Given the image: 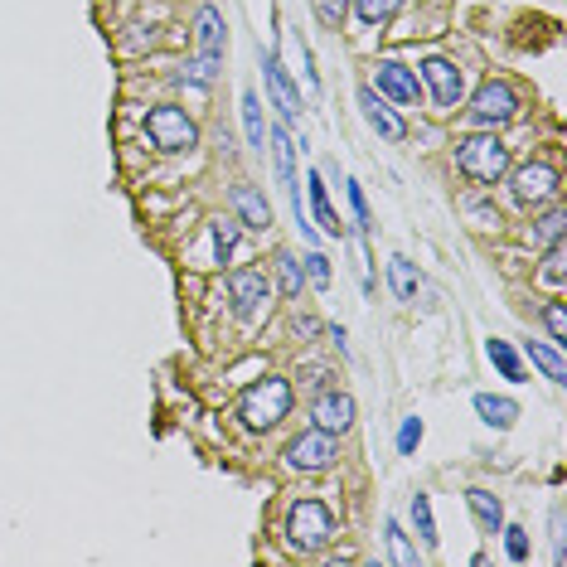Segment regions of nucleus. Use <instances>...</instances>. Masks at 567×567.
<instances>
[{
	"label": "nucleus",
	"instance_id": "25",
	"mask_svg": "<svg viewBox=\"0 0 567 567\" xmlns=\"http://www.w3.org/2000/svg\"><path fill=\"white\" fill-rule=\"evenodd\" d=\"M412 524H417V538L427 543V548H437V519H432V500L427 495H412Z\"/></svg>",
	"mask_w": 567,
	"mask_h": 567
},
{
	"label": "nucleus",
	"instance_id": "26",
	"mask_svg": "<svg viewBox=\"0 0 567 567\" xmlns=\"http://www.w3.org/2000/svg\"><path fill=\"white\" fill-rule=\"evenodd\" d=\"M393 291H398V301H417V267H412L408 257H393Z\"/></svg>",
	"mask_w": 567,
	"mask_h": 567
},
{
	"label": "nucleus",
	"instance_id": "14",
	"mask_svg": "<svg viewBox=\"0 0 567 567\" xmlns=\"http://www.w3.org/2000/svg\"><path fill=\"white\" fill-rule=\"evenodd\" d=\"M194 44H199L204 59H223V49H228V25H223L219 5H199V15H194Z\"/></svg>",
	"mask_w": 567,
	"mask_h": 567
},
{
	"label": "nucleus",
	"instance_id": "5",
	"mask_svg": "<svg viewBox=\"0 0 567 567\" xmlns=\"http://www.w3.org/2000/svg\"><path fill=\"white\" fill-rule=\"evenodd\" d=\"M335 456H340V437H330V432H320V427H311L306 437H296L286 446V466H291V471H306V475L330 471Z\"/></svg>",
	"mask_w": 567,
	"mask_h": 567
},
{
	"label": "nucleus",
	"instance_id": "16",
	"mask_svg": "<svg viewBox=\"0 0 567 567\" xmlns=\"http://www.w3.org/2000/svg\"><path fill=\"white\" fill-rule=\"evenodd\" d=\"M524 354H529V364H534V369L548 378V383H567V359H563V349H558V345L529 340V345H524Z\"/></svg>",
	"mask_w": 567,
	"mask_h": 567
},
{
	"label": "nucleus",
	"instance_id": "36",
	"mask_svg": "<svg viewBox=\"0 0 567 567\" xmlns=\"http://www.w3.org/2000/svg\"><path fill=\"white\" fill-rule=\"evenodd\" d=\"M417 441H422V422H417V417H408V422L398 427V451L408 456V451H417Z\"/></svg>",
	"mask_w": 567,
	"mask_h": 567
},
{
	"label": "nucleus",
	"instance_id": "10",
	"mask_svg": "<svg viewBox=\"0 0 567 567\" xmlns=\"http://www.w3.org/2000/svg\"><path fill=\"white\" fill-rule=\"evenodd\" d=\"M228 296H233V311L243 315V320H252V315L267 306V296H272V282H267L262 272L243 267V272H233V277H228Z\"/></svg>",
	"mask_w": 567,
	"mask_h": 567
},
{
	"label": "nucleus",
	"instance_id": "33",
	"mask_svg": "<svg viewBox=\"0 0 567 567\" xmlns=\"http://www.w3.org/2000/svg\"><path fill=\"white\" fill-rule=\"evenodd\" d=\"M233 243H238V219H219V223H214V248H219V262H228Z\"/></svg>",
	"mask_w": 567,
	"mask_h": 567
},
{
	"label": "nucleus",
	"instance_id": "31",
	"mask_svg": "<svg viewBox=\"0 0 567 567\" xmlns=\"http://www.w3.org/2000/svg\"><path fill=\"white\" fill-rule=\"evenodd\" d=\"M543 325L553 330V345L563 349L567 345V311H563V301H548V306H543Z\"/></svg>",
	"mask_w": 567,
	"mask_h": 567
},
{
	"label": "nucleus",
	"instance_id": "22",
	"mask_svg": "<svg viewBox=\"0 0 567 567\" xmlns=\"http://www.w3.org/2000/svg\"><path fill=\"white\" fill-rule=\"evenodd\" d=\"M272 267H277V282H282V296H301V286H306V272H301V262L291 257V252H277L272 257Z\"/></svg>",
	"mask_w": 567,
	"mask_h": 567
},
{
	"label": "nucleus",
	"instance_id": "18",
	"mask_svg": "<svg viewBox=\"0 0 567 567\" xmlns=\"http://www.w3.org/2000/svg\"><path fill=\"white\" fill-rule=\"evenodd\" d=\"M475 412H480V422L485 427H514V417H519V403L514 398H495V393H480L475 398Z\"/></svg>",
	"mask_w": 567,
	"mask_h": 567
},
{
	"label": "nucleus",
	"instance_id": "13",
	"mask_svg": "<svg viewBox=\"0 0 567 567\" xmlns=\"http://www.w3.org/2000/svg\"><path fill=\"white\" fill-rule=\"evenodd\" d=\"M262 73H267V93H272V102L282 107V117L286 122H296V117H301V93H296L291 73L282 68V59H277V54H262Z\"/></svg>",
	"mask_w": 567,
	"mask_h": 567
},
{
	"label": "nucleus",
	"instance_id": "2",
	"mask_svg": "<svg viewBox=\"0 0 567 567\" xmlns=\"http://www.w3.org/2000/svg\"><path fill=\"white\" fill-rule=\"evenodd\" d=\"M456 170L480 185H500L509 170V146L500 136H466V141H456Z\"/></svg>",
	"mask_w": 567,
	"mask_h": 567
},
{
	"label": "nucleus",
	"instance_id": "30",
	"mask_svg": "<svg viewBox=\"0 0 567 567\" xmlns=\"http://www.w3.org/2000/svg\"><path fill=\"white\" fill-rule=\"evenodd\" d=\"M563 228H567V214L553 209V214H543V219L534 223V238L538 243H563Z\"/></svg>",
	"mask_w": 567,
	"mask_h": 567
},
{
	"label": "nucleus",
	"instance_id": "32",
	"mask_svg": "<svg viewBox=\"0 0 567 567\" xmlns=\"http://www.w3.org/2000/svg\"><path fill=\"white\" fill-rule=\"evenodd\" d=\"M567 252H563V243H548V257H543V282H553V286H563V277H567Z\"/></svg>",
	"mask_w": 567,
	"mask_h": 567
},
{
	"label": "nucleus",
	"instance_id": "6",
	"mask_svg": "<svg viewBox=\"0 0 567 567\" xmlns=\"http://www.w3.org/2000/svg\"><path fill=\"white\" fill-rule=\"evenodd\" d=\"M514 112H519V97H514V88H509L504 78H485V83L475 88V97H471L475 126H504Z\"/></svg>",
	"mask_w": 567,
	"mask_h": 567
},
{
	"label": "nucleus",
	"instance_id": "3",
	"mask_svg": "<svg viewBox=\"0 0 567 567\" xmlns=\"http://www.w3.org/2000/svg\"><path fill=\"white\" fill-rule=\"evenodd\" d=\"M335 538V514L320 500H296L286 514V543L296 553H320L325 543Z\"/></svg>",
	"mask_w": 567,
	"mask_h": 567
},
{
	"label": "nucleus",
	"instance_id": "23",
	"mask_svg": "<svg viewBox=\"0 0 567 567\" xmlns=\"http://www.w3.org/2000/svg\"><path fill=\"white\" fill-rule=\"evenodd\" d=\"M383 538H388V558H393L398 567L417 563V548L408 543V534H403V524H398V519H388V524H383Z\"/></svg>",
	"mask_w": 567,
	"mask_h": 567
},
{
	"label": "nucleus",
	"instance_id": "15",
	"mask_svg": "<svg viewBox=\"0 0 567 567\" xmlns=\"http://www.w3.org/2000/svg\"><path fill=\"white\" fill-rule=\"evenodd\" d=\"M228 204H233L238 223H248V228H272V204H267V199H262L252 185H233Z\"/></svg>",
	"mask_w": 567,
	"mask_h": 567
},
{
	"label": "nucleus",
	"instance_id": "27",
	"mask_svg": "<svg viewBox=\"0 0 567 567\" xmlns=\"http://www.w3.org/2000/svg\"><path fill=\"white\" fill-rule=\"evenodd\" d=\"M214 73H219V59H189L185 68H180V83H189V88H209L214 83Z\"/></svg>",
	"mask_w": 567,
	"mask_h": 567
},
{
	"label": "nucleus",
	"instance_id": "20",
	"mask_svg": "<svg viewBox=\"0 0 567 567\" xmlns=\"http://www.w3.org/2000/svg\"><path fill=\"white\" fill-rule=\"evenodd\" d=\"M267 141H272V160H277V175H282V185L291 189V185H296V146H291V136H286L282 126H277V131H267Z\"/></svg>",
	"mask_w": 567,
	"mask_h": 567
},
{
	"label": "nucleus",
	"instance_id": "29",
	"mask_svg": "<svg viewBox=\"0 0 567 567\" xmlns=\"http://www.w3.org/2000/svg\"><path fill=\"white\" fill-rule=\"evenodd\" d=\"M311 10H315V20H320L325 30H340L345 15H349V0H311Z\"/></svg>",
	"mask_w": 567,
	"mask_h": 567
},
{
	"label": "nucleus",
	"instance_id": "8",
	"mask_svg": "<svg viewBox=\"0 0 567 567\" xmlns=\"http://www.w3.org/2000/svg\"><path fill=\"white\" fill-rule=\"evenodd\" d=\"M514 199H519V204H529V209H538V204H553V199H558V170H553V165H543V160L519 165V170H514Z\"/></svg>",
	"mask_w": 567,
	"mask_h": 567
},
{
	"label": "nucleus",
	"instance_id": "9",
	"mask_svg": "<svg viewBox=\"0 0 567 567\" xmlns=\"http://www.w3.org/2000/svg\"><path fill=\"white\" fill-rule=\"evenodd\" d=\"M311 417H315V427H320V432H330V437H345L349 427H354V398H349V393H340V388H325V393L315 398Z\"/></svg>",
	"mask_w": 567,
	"mask_h": 567
},
{
	"label": "nucleus",
	"instance_id": "37",
	"mask_svg": "<svg viewBox=\"0 0 567 567\" xmlns=\"http://www.w3.org/2000/svg\"><path fill=\"white\" fill-rule=\"evenodd\" d=\"M349 209H354V219H359V228L369 233V204H364V189L354 185V180H349Z\"/></svg>",
	"mask_w": 567,
	"mask_h": 567
},
{
	"label": "nucleus",
	"instance_id": "21",
	"mask_svg": "<svg viewBox=\"0 0 567 567\" xmlns=\"http://www.w3.org/2000/svg\"><path fill=\"white\" fill-rule=\"evenodd\" d=\"M485 354H490V364H495L509 383H519V378H524V364H519V354H514L509 340H485Z\"/></svg>",
	"mask_w": 567,
	"mask_h": 567
},
{
	"label": "nucleus",
	"instance_id": "12",
	"mask_svg": "<svg viewBox=\"0 0 567 567\" xmlns=\"http://www.w3.org/2000/svg\"><path fill=\"white\" fill-rule=\"evenodd\" d=\"M422 78H427V88L437 97V107H456L461 93H466V78H461V68L451 59H427L422 63Z\"/></svg>",
	"mask_w": 567,
	"mask_h": 567
},
{
	"label": "nucleus",
	"instance_id": "24",
	"mask_svg": "<svg viewBox=\"0 0 567 567\" xmlns=\"http://www.w3.org/2000/svg\"><path fill=\"white\" fill-rule=\"evenodd\" d=\"M354 5V15L364 20V25H388L398 10H403V0H349Z\"/></svg>",
	"mask_w": 567,
	"mask_h": 567
},
{
	"label": "nucleus",
	"instance_id": "19",
	"mask_svg": "<svg viewBox=\"0 0 567 567\" xmlns=\"http://www.w3.org/2000/svg\"><path fill=\"white\" fill-rule=\"evenodd\" d=\"M306 185H311V209H315V223H320V228H325L330 238H340V233H345V223H340V214L330 209V194H325V180H320V175H311Z\"/></svg>",
	"mask_w": 567,
	"mask_h": 567
},
{
	"label": "nucleus",
	"instance_id": "28",
	"mask_svg": "<svg viewBox=\"0 0 567 567\" xmlns=\"http://www.w3.org/2000/svg\"><path fill=\"white\" fill-rule=\"evenodd\" d=\"M243 126H248V141L262 151V141H267V126H262V102H257V93H243Z\"/></svg>",
	"mask_w": 567,
	"mask_h": 567
},
{
	"label": "nucleus",
	"instance_id": "4",
	"mask_svg": "<svg viewBox=\"0 0 567 567\" xmlns=\"http://www.w3.org/2000/svg\"><path fill=\"white\" fill-rule=\"evenodd\" d=\"M146 136H151L156 151H170V156L199 146V126H194L185 107H151L146 112Z\"/></svg>",
	"mask_w": 567,
	"mask_h": 567
},
{
	"label": "nucleus",
	"instance_id": "1",
	"mask_svg": "<svg viewBox=\"0 0 567 567\" xmlns=\"http://www.w3.org/2000/svg\"><path fill=\"white\" fill-rule=\"evenodd\" d=\"M286 412H291V383H286V378H262V383H252L248 393H243V403H238V417H243V427H252V432L277 427Z\"/></svg>",
	"mask_w": 567,
	"mask_h": 567
},
{
	"label": "nucleus",
	"instance_id": "34",
	"mask_svg": "<svg viewBox=\"0 0 567 567\" xmlns=\"http://www.w3.org/2000/svg\"><path fill=\"white\" fill-rule=\"evenodd\" d=\"M504 553H509L514 563H524V558H529V534H524V529H504Z\"/></svg>",
	"mask_w": 567,
	"mask_h": 567
},
{
	"label": "nucleus",
	"instance_id": "35",
	"mask_svg": "<svg viewBox=\"0 0 567 567\" xmlns=\"http://www.w3.org/2000/svg\"><path fill=\"white\" fill-rule=\"evenodd\" d=\"M306 282L330 286V257H320V252H311V257H306Z\"/></svg>",
	"mask_w": 567,
	"mask_h": 567
},
{
	"label": "nucleus",
	"instance_id": "17",
	"mask_svg": "<svg viewBox=\"0 0 567 567\" xmlns=\"http://www.w3.org/2000/svg\"><path fill=\"white\" fill-rule=\"evenodd\" d=\"M466 504H471V514H475V524L485 529V534H500L504 529V504L490 495V490H466Z\"/></svg>",
	"mask_w": 567,
	"mask_h": 567
},
{
	"label": "nucleus",
	"instance_id": "38",
	"mask_svg": "<svg viewBox=\"0 0 567 567\" xmlns=\"http://www.w3.org/2000/svg\"><path fill=\"white\" fill-rule=\"evenodd\" d=\"M330 345H335V349H340V354H345V330H340V325H330Z\"/></svg>",
	"mask_w": 567,
	"mask_h": 567
},
{
	"label": "nucleus",
	"instance_id": "11",
	"mask_svg": "<svg viewBox=\"0 0 567 567\" xmlns=\"http://www.w3.org/2000/svg\"><path fill=\"white\" fill-rule=\"evenodd\" d=\"M359 112H364V122L374 126L383 141H403V136H408V122H403V117H398V112H393V107L374 93V83H369V88H359Z\"/></svg>",
	"mask_w": 567,
	"mask_h": 567
},
{
	"label": "nucleus",
	"instance_id": "7",
	"mask_svg": "<svg viewBox=\"0 0 567 567\" xmlns=\"http://www.w3.org/2000/svg\"><path fill=\"white\" fill-rule=\"evenodd\" d=\"M374 93L378 97H393L398 107H417V102H422L417 73H412L408 63H398V59H378L374 63Z\"/></svg>",
	"mask_w": 567,
	"mask_h": 567
}]
</instances>
